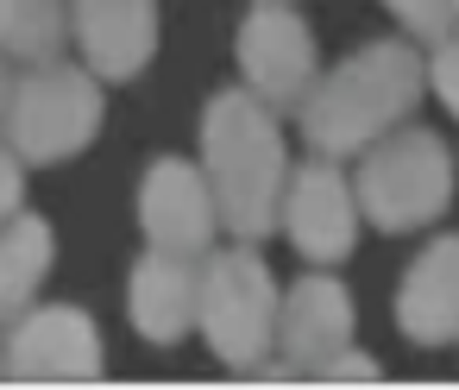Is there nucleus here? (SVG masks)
Here are the masks:
<instances>
[{
    "mask_svg": "<svg viewBox=\"0 0 459 390\" xmlns=\"http://www.w3.org/2000/svg\"><path fill=\"white\" fill-rule=\"evenodd\" d=\"M101 133V82L95 70L76 64H39L32 76L13 82L7 108V139L26 164H64Z\"/></svg>",
    "mask_w": 459,
    "mask_h": 390,
    "instance_id": "39448f33",
    "label": "nucleus"
},
{
    "mask_svg": "<svg viewBox=\"0 0 459 390\" xmlns=\"http://www.w3.org/2000/svg\"><path fill=\"white\" fill-rule=\"evenodd\" d=\"M64 39H76L70 0H0V51L7 57L51 64L64 51Z\"/></svg>",
    "mask_w": 459,
    "mask_h": 390,
    "instance_id": "2eb2a0df",
    "label": "nucleus"
},
{
    "mask_svg": "<svg viewBox=\"0 0 459 390\" xmlns=\"http://www.w3.org/2000/svg\"><path fill=\"white\" fill-rule=\"evenodd\" d=\"M277 315H283V296L271 283V264L252 246H227L202 264V334L221 365L258 371L277 352Z\"/></svg>",
    "mask_w": 459,
    "mask_h": 390,
    "instance_id": "20e7f679",
    "label": "nucleus"
},
{
    "mask_svg": "<svg viewBox=\"0 0 459 390\" xmlns=\"http://www.w3.org/2000/svg\"><path fill=\"white\" fill-rule=\"evenodd\" d=\"M321 377H333V384H371V377H377V359H371V352H352V346H346V352H340V359H333V365H327Z\"/></svg>",
    "mask_w": 459,
    "mask_h": 390,
    "instance_id": "6ab92c4d",
    "label": "nucleus"
},
{
    "mask_svg": "<svg viewBox=\"0 0 459 390\" xmlns=\"http://www.w3.org/2000/svg\"><path fill=\"white\" fill-rule=\"evenodd\" d=\"M0 365H7V359H0Z\"/></svg>",
    "mask_w": 459,
    "mask_h": 390,
    "instance_id": "412c9836",
    "label": "nucleus"
},
{
    "mask_svg": "<svg viewBox=\"0 0 459 390\" xmlns=\"http://www.w3.org/2000/svg\"><path fill=\"white\" fill-rule=\"evenodd\" d=\"M7 371L32 384H70V377H101V334L82 308H26L7 340Z\"/></svg>",
    "mask_w": 459,
    "mask_h": 390,
    "instance_id": "1a4fd4ad",
    "label": "nucleus"
},
{
    "mask_svg": "<svg viewBox=\"0 0 459 390\" xmlns=\"http://www.w3.org/2000/svg\"><path fill=\"white\" fill-rule=\"evenodd\" d=\"M20 152H0V227H7L20 208H26V177H20Z\"/></svg>",
    "mask_w": 459,
    "mask_h": 390,
    "instance_id": "a211bd4d",
    "label": "nucleus"
},
{
    "mask_svg": "<svg viewBox=\"0 0 459 390\" xmlns=\"http://www.w3.org/2000/svg\"><path fill=\"white\" fill-rule=\"evenodd\" d=\"M239 76L252 95H264L271 108H302L315 76H321V51L308 20L296 13V0H258L239 26Z\"/></svg>",
    "mask_w": 459,
    "mask_h": 390,
    "instance_id": "423d86ee",
    "label": "nucleus"
},
{
    "mask_svg": "<svg viewBox=\"0 0 459 390\" xmlns=\"http://www.w3.org/2000/svg\"><path fill=\"white\" fill-rule=\"evenodd\" d=\"M359 183L340 177L333 158H315L302 170H290L283 189V233L308 264H340L359 246Z\"/></svg>",
    "mask_w": 459,
    "mask_h": 390,
    "instance_id": "6e6552de",
    "label": "nucleus"
},
{
    "mask_svg": "<svg viewBox=\"0 0 459 390\" xmlns=\"http://www.w3.org/2000/svg\"><path fill=\"white\" fill-rule=\"evenodd\" d=\"M139 227L158 252H177V258H202L214 246V233L227 227L221 221V195L208 183V170L183 164V158H158L145 170V189H139Z\"/></svg>",
    "mask_w": 459,
    "mask_h": 390,
    "instance_id": "0eeeda50",
    "label": "nucleus"
},
{
    "mask_svg": "<svg viewBox=\"0 0 459 390\" xmlns=\"http://www.w3.org/2000/svg\"><path fill=\"white\" fill-rule=\"evenodd\" d=\"M202 170L221 195V221L239 239H264L283 221V189H290V152L277 108L252 89H227L202 114Z\"/></svg>",
    "mask_w": 459,
    "mask_h": 390,
    "instance_id": "f03ea898",
    "label": "nucleus"
},
{
    "mask_svg": "<svg viewBox=\"0 0 459 390\" xmlns=\"http://www.w3.org/2000/svg\"><path fill=\"white\" fill-rule=\"evenodd\" d=\"M51 258H57V239H51V221L45 214H26L20 208L7 227H0V327H13L32 308Z\"/></svg>",
    "mask_w": 459,
    "mask_h": 390,
    "instance_id": "4468645a",
    "label": "nucleus"
},
{
    "mask_svg": "<svg viewBox=\"0 0 459 390\" xmlns=\"http://www.w3.org/2000/svg\"><path fill=\"white\" fill-rule=\"evenodd\" d=\"M359 208L384 233H415L446 214L453 202V152L428 126H396L384 133L365 164H359Z\"/></svg>",
    "mask_w": 459,
    "mask_h": 390,
    "instance_id": "7ed1b4c3",
    "label": "nucleus"
},
{
    "mask_svg": "<svg viewBox=\"0 0 459 390\" xmlns=\"http://www.w3.org/2000/svg\"><path fill=\"white\" fill-rule=\"evenodd\" d=\"M428 89H434V95H440V101H446V108L459 114V32L434 45V64H428Z\"/></svg>",
    "mask_w": 459,
    "mask_h": 390,
    "instance_id": "f3484780",
    "label": "nucleus"
},
{
    "mask_svg": "<svg viewBox=\"0 0 459 390\" xmlns=\"http://www.w3.org/2000/svg\"><path fill=\"white\" fill-rule=\"evenodd\" d=\"M126 308H133V327L152 346H177L189 327H202V271H195V258H177V252L152 246L133 264Z\"/></svg>",
    "mask_w": 459,
    "mask_h": 390,
    "instance_id": "f8f14e48",
    "label": "nucleus"
},
{
    "mask_svg": "<svg viewBox=\"0 0 459 390\" xmlns=\"http://www.w3.org/2000/svg\"><path fill=\"white\" fill-rule=\"evenodd\" d=\"M396 327L409 346H446L459 340V233H440L396 290Z\"/></svg>",
    "mask_w": 459,
    "mask_h": 390,
    "instance_id": "ddd939ff",
    "label": "nucleus"
},
{
    "mask_svg": "<svg viewBox=\"0 0 459 390\" xmlns=\"http://www.w3.org/2000/svg\"><path fill=\"white\" fill-rule=\"evenodd\" d=\"M346 346H352V296L340 290V277H302L283 296V315H277V352H283V365L321 377Z\"/></svg>",
    "mask_w": 459,
    "mask_h": 390,
    "instance_id": "9d476101",
    "label": "nucleus"
},
{
    "mask_svg": "<svg viewBox=\"0 0 459 390\" xmlns=\"http://www.w3.org/2000/svg\"><path fill=\"white\" fill-rule=\"evenodd\" d=\"M76 45L108 82L139 76L158 57V0H76Z\"/></svg>",
    "mask_w": 459,
    "mask_h": 390,
    "instance_id": "9b49d317",
    "label": "nucleus"
},
{
    "mask_svg": "<svg viewBox=\"0 0 459 390\" xmlns=\"http://www.w3.org/2000/svg\"><path fill=\"white\" fill-rule=\"evenodd\" d=\"M384 7L409 26V39H421V45H440V39H453V26H459V0H384Z\"/></svg>",
    "mask_w": 459,
    "mask_h": 390,
    "instance_id": "dca6fc26",
    "label": "nucleus"
},
{
    "mask_svg": "<svg viewBox=\"0 0 459 390\" xmlns=\"http://www.w3.org/2000/svg\"><path fill=\"white\" fill-rule=\"evenodd\" d=\"M421 89H428V64L415 57V45L409 39H377V45L352 51L333 76H321L308 89V101L296 108L302 139L321 158L371 152L384 133H396L415 114Z\"/></svg>",
    "mask_w": 459,
    "mask_h": 390,
    "instance_id": "f257e3e1",
    "label": "nucleus"
},
{
    "mask_svg": "<svg viewBox=\"0 0 459 390\" xmlns=\"http://www.w3.org/2000/svg\"><path fill=\"white\" fill-rule=\"evenodd\" d=\"M7 108H13V76H7V51H0V126H7Z\"/></svg>",
    "mask_w": 459,
    "mask_h": 390,
    "instance_id": "aec40b11",
    "label": "nucleus"
}]
</instances>
